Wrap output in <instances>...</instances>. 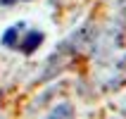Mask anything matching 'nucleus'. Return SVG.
Returning a JSON list of instances; mask_svg holds the SVG:
<instances>
[{
    "label": "nucleus",
    "mask_w": 126,
    "mask_h": 119,
    "mask_svg": "<svg viewBox=\"0 0 126 119\" xmlns=\"http://www.w3.org/2000/svg\"><path fill=\"white\" fill-rule=\"evenodd\" d=\"M2 5H14V2H21V0H0Z\"/></svg>",
    "instance_id": "nucleus-4"
},
{
    "label": "nucleus",
    "mask_w": 126,
    "mask_h": 119,
    "mask_svg": "<svg viewBox=\"0 0 126 119\" xmlns=\"http://www.w3.org/2000/svg\"><path fill=\"white\" fill-rule=\"evenodd\" d=\"M117 36H119L121 43H126V7H124V12H121V21H119V26H117Z\"/></svg>",
    "instance_id": "nucleus-3"
},
{
    "label": "nucleus",
    "mask_w": 126,
    "mask_h": 119,
    "mask_svg": "<svg viewBox=\"0 0 126 119\" xmlns=\"http://www.w3.org/2000/svg\"><path fill=\"white\" fill-rule=\"evenodd\" d=\"M43 43V31L38 29H26V24H14L2 34V45L12 50H19L21 55H31L41 48Z\"/></svg>",
    "instance_id": "nucleus-1"
},
{
    "label": "nucleus",
    "mask_w": 126,
    "mask_h": 119,
    "mask_svg": "<svg viewBox=\"0 0 126 119\" xmlns=\"http://www.w3.org/2000/svg\"><path fill=\"white\" fill-rule=\"evenodd\" d=\"M45 119H76V110L71 102H60L45 114Z\"/></svg>",
    "instance_id": "nucleus-2"
}]
</instances>
